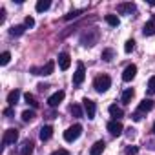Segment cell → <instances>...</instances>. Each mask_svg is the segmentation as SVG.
I'll use <instances>...</instances> for the list:
<instances>
[{
  "label": "cell",
  "instance_id": "7c38bea8",
  "mask_svg": "<svg viewBox=\"0 0 155 155\" xmlns=\"http://www.w3.org/2000/svg\"><path fill=\"white\" fill-rule=\"evenodd\" d=\"M110 115L113 117V120H119V119L124 117V111H122V108H119L117 104H111V106H110Z\"/></svg>",
  "mask_w": 155,
  "mask_h": 155
},
{
  "label": "cell",
  "instance_id": "277c9868",
  "mask_svg": "<svg viewBox=\"0 0 155 155\" xmlns=\"http://www.w3.org/2000/svg\"><path fill=\"white\" fill-rule=\"evenodd\" d=\"M17 139H18V131H17L15 128H9V130H6L4 135H2V144H4V146H8V144H15Z\"/></svg>",
  "mask_w": 155,
  "mask_h": 155
},
{
  "label": "cell",
  "instance_id": "d4e9b609",
  "mask_svg": "<svg viewBox=\"0 0 155 155\" xmlns=\"http://www.w3.org/2000/svg\"><path fill=\"white\" fill-rule=\"evenodd\" d=\"M24 101H26V102H28L29 106H33V108H37V106H38L37 99H35V97H33L31 93H26V95H24Z\"/></svg>",
  "mask_w": 155,
  "mask_h": 155
},
{
  "label": "cell",
  "instance_id": "5b68a950",
  "mask_svg": "<svg viewBox=\"0 0 155 155\" xmlns=\"http://www.w3.org/2000/svg\"><path fill=\"white\" fill-rule=\"evenodd\" d=\"M84 79H86V68H84L82 62H79V64H77V71L73 75V82L75 84H82Z\"/></svg>",
  "mask_w": 155,
  "mask_h": 155
},
{
  "label": "cell",
  "instance_id": "9a60e30c",
  "mask_svg": "<svg viewBox=\"0 0 155 155\" xmlns=\"http://www.w3.org/2000/svg\"><path fill=\"white\" fill-rule=\"evenodd\" d=\"M38 135H40V140H49L51 135H53V128L51 126H42Z\"/></svg>",
  "mask_w": 155,
  "mask_h": 155
},
{
  "label": "cell",
  "instance_id": "ffe728a7",
  "mask_svg": "<svg viewBox=\"0 0 155 155\" xmlns=\"http://www.w3.org/2000/svg\"><path fill=\"white\" fill-rule=\"evenodd\" d=\"M24 33H26V26H13L9 29V35L11 37H22Z\"/></svg>",
  "mask_w": 155,
  "mask_h": 155
},
{
  "label": "cell",
  "instance_id": "d590c367",
  "mask_svg": "<svg viewBox=\"0 0 155 155\" xmlns=\"http://www.w3.org/2000/svg\"><path fill=\"white\" fill-rule=\"evenodd\" d=\"M4 18H6V9L2 8V9H0V24L4 22Z\"/></svg>",
  "mask_w": 155,
  "mask_h": 155
},
{
  "label": "cell",
  "instance_id": "ba28073f",
  "mask_svg": "<svg viewBox=\"0 0 155 155\" xmlns=\"http://www.w3.org/2000/svg\"><path fill=\"white\" fill-rule=\"evenodd\" d=\"M82 102H84V111H86L88 119H95V111H97V106H95V102H93L91 99H84Z\"/></svg>",
  "mask_w": 155,
  "mask_h": 155
},
{
  "label": "cell",
  "instance_id": "e0dca14e",
  "mask_svg": "<svg viewBox=\"0 0 155 155\" xmlns=\"http://www.w3.org/2000/svg\"><path fill=\"white\" fill-rule=\"evenodd\" d=\"M142 33H144L146 37H151V35H155V20H150V22H146V24H144V28H142Z\"/></svg>",
  "mask_w": 155,
  "mask_h": 155
},
{
  "label": "cell",
  "instance_id": "9c48e42d",
  "mask_svg": "<svg viewBox=\"0 0 155 155\" xmlns=\"http://www.w3.org/2000/svg\"><path fill=\"white\" fill-rule=\"evenodd\" d=\"M64 97H66V93H64V91H57V93H53V95L48 99V104H49L51 108H57V106L64 101Z\"/></svg>",
  "mask_w": 155,
  "mask_h": 155
},
{
  "label": "cell",
  "instance_id": "44dd1931",
  "mask_svg": "<svg viewBox=\"0 0 155 155\" xmlns=\"http://www.w3.org/2000/svg\"><path fill=\"white\" fill-rule=\"evenodd\" d=\"M133 97H135V91H133V88H128V90L122 93V102H124V104H130Z\"/></svg>",
  "mask_w": 155,
  "mask_h": 155
},
{
  "label": "cell",
  "instance_id": "30bf717a",
  "mask_svg": "<svg viewBox=\"0 0 155 155\" xmlns=\"http://www.w3.org/2000/svg\"><path fill=\"white\" fill-rule=\"evenodd\" d=\"M151 110H153V101H151V99L140 101V104H139V108H137L139 113H148V111H151Z\"/></svg>",
  "mask_w": 155,
  "mask_h": 155
},
{
  "label": "cell",
  "instance_id": "7a4b0ae2",
  "mask_svg": "<svg viewBox=\"0 0 155 155\" xmlns=\"http://www.w3.org/2000/svg\"><path fill=\"white\" fill-rule=\"evenodd\" d=\"M81 133H82V126H81V124H73V126H69V128L64 131V140L73 142V140H77V139L81 137Z\"/></svg>",
  "mask_w": 155,
  "mask_h": 155
},
{
  "label": "cell",
  "instance_id": "3957f363",
  "mask_svg": "<svg viewBox=\"0 0 155 155\" xmlns=\"http://www.w3.org/2000/svg\"><path fill=\"white\" fill-rule=\"evenodd\" d=\"M97 40H99V31L93 28V29H88L86 33H82V37H81V42H82V46H93V44H97Z\"/></svg>",
  "mask_w": 155,
  "mask_h": 155
},
{
  "label": "cell",
  "instance_id": "f35d334b",
  "mask_svg": "<svg viewBox=\"0 0 155 155\" xmlns=\"http://www.w3.org/2000/svg\"><path fill=\"white\" fill-rule=\"evenodd\" d=\"M48 88H49V86H48V84H38V90H40V91H46V90H48Z\"/></svg>",
  "mask_w": 155,
  "mask_h": 155
},
{
  "label": "cell",
  "instance_id": "ac0fdd59",
  "mask_svg": "<svg viewBox=\"0 0 155 155\" xmlns=\"http://www.w3.org/2000/svg\"><path fill=\"white\" fill-rule=\"evenodd\" d=\"M117 11H119V13H133V11H135V4H131V2H126V4H119Z\"/></svg>",
  "mask_w": 155,
  "mask_h": 155
},
{
  "label": "cell",
  "instance_id": "f546056e",
  "mask_svg": "<svg viewBox=\"0 0 155 155\" xmlns=\"http://www.w3.org/2000/svg\"><path fill=\"white\" fill-rule=\"evenodd\" d=\"M135 49V40H126V44H124V51L126 53H131Z\"/></svg>",
  "mask_w": 155,
  "mask_h": 155
},
{
  "label": "cell",
  "instance_id": "4dcf8cb0",
  "mask_svg": "<svg viewBox=\"0 0 155 155\" xmlns=\"http://www.w3.org/2000/svg\"><path fill=\"white\" fill-rule=\"evenodd\" d=\"M148 90H150V93H155V77H151L148 81Z\"/></svg>",
  "mask_w": 155,
  "mask_h": 155
},
{
  "label": "cell",
  "instance_id": "484cf974",
  "mask_svg": "<svg viewBox=\"0 0 155 155\" xmlns=\"http://www.w3.org/2000/svg\"><path fill=\"white\" fill-rule=\"evenodd\" d=\"M82 13H84V9H75V11L68 13V15L64 17V20H71V18H77V17H81Z\"/></svg>",
  "mask_w": 155,
  "mask_h": 155
},
{
  "label": "cell",
  "instance_id": "d6a6232c",
  "mask_svg": "<svg viewBox=\"0 0 155 155\" xmlns=\"http://www.w3.org/2000/svg\"><path fill=\"white\" fill-rule=\"evenodd\" d=\"M24 26H26V28H33V26H35V20H33V17H26V20H24Z\"/></svg>",
  "mask_w": 155,
  "mask_h": 155
},
{
  "label": "cell",
  "instance_id": "8992f818",
  "mask_svg": "<svg viewBox=\"0 0 155 155\" xmlns=\"http://www.w3.org/2000/svg\"><path fill=\"white\" fill-rule=\"evenodd\" d=\"M106 128H108V131H110L113 137H119V135H122V131H124V128H122L120 120H110Z\"/></svg>",
  "mask_w": 155,
  "mask_h": 155
},
{
  "label": "cell",
  "instance_id": "8fae6325",
  "mask_svg": "<svg viewBox=\"0 0 155 155\" xmlns=\"http://www.w3.org/2000/svg\"><path fill=\"white\" fill-rule=\"evenodd\" d=\"M58 66H60V69H68L69 66H71V57L68 55V53H60L58 55Z\"/></svg>",
  "mask_w": 155,
  "mask_h": 155
},
{
  "label": "cell",
  "instance_id": "8d00e7d4",
  "mask_svg": "<svg viewBox=\"0 0 155 155\" xmlns=\"http://www.w3.org/2000/svg\"><path fill=\"white\" fill-rule=\"evenodd\" d=\"M140 115H142V113H139V111H135V113L131 115V119H133V120H140V119H142Z\"/></svg>",
  "mask_w": 155,
  "mask_h": 155
},
{
  "label": "cell",
  "instance_id": "d6986e66",
  "mask_svg": "<svg viewBox=\"0 0 155 155\" xmlns=\"http://www.w3.org/2000/svg\"><path fill=\"white\" fill-rule=\"evenodd\" d=\"M49 6H51L49 0H38L35 8H37V11H38V13H44V11H48V9H49Z\"/></svg>",
  "mask_w": 155,
  "mask_h": 155
},
{
  "label": "cell",
  "instance_id": "52a82bcc",
  "mask_svg": "<svg viewBox=\"0 0 155 155\" xmlns=\"http://www.w3.org/2000/svg\"><path fill=\"white\" fill-rule=\"evenodd\" d=\"M135 75H137V66H135V64H130V66H126V69L122 71V81H124V82H130V81L135 79Z\"/></svg>",
  "mask_w": 155,
  "mask_h": 155
},
{
  "label": "cell",
  "instance_id": "83f0119b",
  "mask_svg": "<svg viewBox=\"0 0 155 155\" xmlns=\"http://www.w3.org/2000/svg\"><path fill=\"white\" fill-rule=\"evenodd\" d=\"M9 60H11V53L9 51H4L2 55H0V64H2V66L9 64Z\"/></svg>",
  "mask_w": 155,
  "mask_h": 155
},
{
  "label": "cell",
  "instance_id": "f1b7e54d",
  "mask_svg": "<svg viewBox=\"0 0 155 155\" xmlns=\"http://www.w3.org/2000/svg\"><path fill=\"white\" fill-rule=\"evenodd\" d=\"M71 115L73 117H82V108L79 104H73L71 106Z\"/></svg>",
  "mask_w": 155,
  "mask_h": 155
},
{
  "label": "cell",
  "instance_id": "7402d4cb",
  "mask_svg": "<svg viewBox=\"0 0 155 155\" xmlns=\"http://www.w3.org/2000/svg\"><path fill=\"white\" fill-rule=\"evenodd\" d=\"M53 69H55V62H51V60H49L44 68H40V75H44V77H46V75H51V73H53Z\"/></svg>",
  "mask_w": 155,
  "mask_h": 155
},
{
  "label": "cell",
  "instance_id": "836d02e7",
  "mask_svg": "<svg viewBox=\"0 0 155 155\" xmlns=\"http://www.w3.org/2000/svg\"><path fill=\"white\" fill-rule=\"evenodd\" d=\"M4 115H6V117H13V115H15V110H13V108H6V110H4Z\"/></svg>",
  "mask_w": 155,
  "mask_h": 155
},
{
  "label": "cell",
  "instance_id": "1f68e13d",
  "mask_svg": "<svg viewBox=\"0 0 155 155\" xmlns=\"http://www.w3.org/2000/svg\"><path fill=\"white\" fill-rule=\"evenodd\" d=\"M126 153H128V155H137V153H139V148H137V146H128V148H126Z\"/></svg>",
  "mask_w": 155,
  "mask_h": 155
},
{
  "label": "cell",
  "instance_id": "5bb4252c",
  "mask_svg": "<svg viewBox=\"0 0 155 155\" xmlns=\"http://www.w3.org/2000/svg\"><path fill=\"white\" fill-rule=\"evenodd\" d=\"M33 148H35V144L31 140H24L22 146H20V155H31L33 153Z\"/></svg>",
  "mask_w": 155,
  "mask_h": 155
},
{
  "label": "cell",
  "instance_id": "2e32d148",
  "mask_svg": "<svg viewBox=\"0 0 155 155\" xmlns=\"http://www.w3.org/2000/svg\"><path fill=\"white\" fill-rule=\"evenodd\" d=\"M18 99H20V91H18V90H13V91L8 93V104H9V106H15V104L18 102Z\"/></svg>",
  "mask_w": 155,
  "mask_h": 155
},
{
  "label": "cell",
  "instance_id": "603a6c76",
  "mask_svg": "<svg viewBox=\"0 0 155 155\" xmlns=\"http://www.w3.org/2000/svg\"><path fill=\"white\" fill-rule=\"evenodd\" d=\"M35 117H37V113H35L33 110L22 111V120H24V122H31V120H35Z\"/></svg>",
  "mask_w": 155,
  "mask_h": 155
},
{
  "label": "cell",
  "instance_id": "6da1fadb",
  "mask_svg": "<svg viewBox=\"0 0 155 155\" xmlns=\"http://www.w3.org/2000/svg\"><path fill=\"white\" fill-rule=\"evenodd\" d=\"M110 86H111V79H110L108 75H99L97 79L93 81V88H95L99 93L108 91V90H110Z\"/></svg>",
  "mask_w": 155,
  "mask_h": 155
},
{
  "label": "cell",
  "instance_id": "4fadbf2b",
  "mask_svg": "<svg viewBox=\"0 0 155 155\" xmlns=\"http://www.w3.org/2000/svg\"><path fill=\"white\" fill-rule=\"evenodd\" d=\"M104 148H106V142H104V140H97V142L91 146L90 155H101V153L104 151Z\"/></svg>",
  "mask_w": 155,
  "mask_h": 155
},
{
  "label": "cell",
  "instance_id": "cb8c5ba5",
  "mask_svg": "<svg viewBox=\"0 0 155 155\" xmlns=\"http://www.w3.org/2000/svg\"><path fill=\"white\" fill-rule=\"evenodd\" d=\"M104 20H106L110 26H113V28H117V26L120 24V20H119V17H117V15H106V17H104Z\"/></svg>",
  "mask_w": 155,
  "mask_h": 155
},
{
  "label": "cell",
  "instance_id": "4316f807",
  "mask_svg": "<svg viewBox=\"0 0 155 155\" xmlns=\"http://www.w3.org/2000/svg\"><path fill=\"white\" fill-rule=\"evenodd\" d=\"M113 55H115V53H113V49H110V48H108V49H104V51H102V60L110 62V60H113Z\"/></svg>",
  "mask_w": 155,
  "mask_h": 155
},
{
  "label": "cell",
  "instance_id": "74e56055",
  "mask_svg": "<svg viewBox=\"0 0 155 155\" xmlns=\"http://www.w3.org/2000/svg\"><path fill=\"white\" fill-rule=\"evenodd\" d=\"M126 131H128V137H130V139H133V137H135V130H133V128H128Z\"/></svg>",
  "mask_w": 155,
  "mask_h": 155
},
{
  "label": "cell",
  "instance_id": "e575fe53",
  "mask_svg": "<svg viewBox=\"0 0 155 155\" xmlns=\"http://www.w3.org/2000/svg\"><path fill=\"white\" fill-rule=\"evenodd\" d=\"M51 155H69V151H68V150H62V148H60V150H57V151H53Z\"/></svg>",
  "mask_w": 155,
  "mask_h": 155
},
{
  "label": "cell",
  "instance_id": "ab89813d",
  "mask_svg": "<svg viewBox=\"0 0 155 155\" xmlns=\"http://www.w3.org/2000/svg\"><path fill=\"white\" fill-rule=\"evenodd\" d=\"M153 133H155V122H153Z\"/></svg>",
  "mask_w": 155,
  "mask_h": 155
}]
</instances>
